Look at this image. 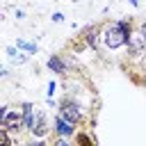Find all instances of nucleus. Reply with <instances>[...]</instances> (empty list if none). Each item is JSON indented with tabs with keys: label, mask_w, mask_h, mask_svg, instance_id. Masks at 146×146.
Masks as SVG:
<instances>
[{
	"label": "nucleus",
	"mask_w": 146,
	"mask_h": 146,
	"mask_svg": "<svg viewBox=\"0 0 146 146\" xmlns=\"http://www.w3.org/2000/svg\"><path fill=\"white\" fill-rule=\"evenodd\" d=\"M130 34H132V21H130V18H121V21L107 23V25L103 27L100 41H103V46H105V48L116 50V48L128 46Z\"/></svg>",
	"instance_id": "f257e3e1"
},
{
	"label": "nucleus",
	"mask_w": 146,
	"mask_h": 146,
	"mask_svg": "<svg viewBox=\"0 0 146 146\" xmlns=\"http://www.w3.org/2000/svg\"><path fill=\"white\" fill-rule=\"evenodd\" d=\"M0 128H7L9 132L21 130V128H23V114L16 112V110L2 107V112H0Z\"/></svg>",
	"instance_id": "f03ea898"
},
{
	"label": "nucleus",
	"mask_w": 146,
	"mask_h": 146,
	"mask_svg": "<svg viewBox=\"0 0 146 146\" xmlns=\"http://www.w3.org/2000/svg\"><path fill=\"white\" fill-rule=\"evenodd\" d=\"M59 114L66 119V121H71L73 125H78L80 121H82V114H80V107L71 100V98H64L62 103H59Z\"/></svg>",
	"instance_id": "7ed1b4c3"
},
{
	"label": "nucleus",
	"mask_w": 146,
	"mask_h": 146,
	"mask_svg": "<svg viewBox=\"0 0 146 146\" xmlns=\"http://www.w3.org/2000/svg\"><path fill=\"white\" fill-rule=\"evenodd\" d=\"M128 52L132 57H141L146 55V32H132L130 34V41H128Z\"/></svg>",
	"instance_id": "20e7f679"
},
{
	"label": "nucleus",
	"mask_w": 146,
	"mask_h": 146,
	"mask_svg": "<svg viewBox=\"0 0 146 146\" xmlns=\"http://www.w3.org/2000/svg\"><path fill=\"white\" fill-rule=\"evenodd\" d=\"M48 130H50V125H48V114L36 107V110H34V125H32L30 132H32L34 137H46Z\"/></svg>",
	"instance_id": "39448f33"
},
{
	"label": "nucleus",
	"mask_w": 146,
	"mask_h": 146,
	"mask_svg": "<svg viewBox=\"0 0 146 146\" xmlns=\"http://www.w3.org/2000/svg\"><path fill=\"white\" fill-rule=\"evenodd\" d=\"M55 135H59V137H73L75 135V128H73L71 121H66L62 114H57L55 116Z\"/></svg>",
	"instance_id": "423d86ee"
},
{
	"label": "nucleus",
	"mask_w": 146,
	"mask_h": 146,
	"mask_svg": "<svg viewBox=\"0 0 146 146\" xmlns=\"http://www.w3.org/2000/svg\"><path fill=\"white\" fill-rule=\"evenodd\" d=\"M100 34H103V25H100V23H96V25H91V27H87L82 36H84V41H87V46L96 50V48H98V39H100Z\"/></svg>",
	"instance_id": "0eeeda50"
},
{
	"label": "nucleus",
	"mask_w": 146,
	"mask_h": 146,
	"mask_svg": "<svg viewBox=\"0 0 146 146\" xmlns=\"http://www.w3.org/2000/svg\"><path fill=\"white\" fill-rule=\"evenodd\" d=\"M48 68L55 71V73H66V66H64V62L59 59V55H55V57L48 59Z\"/></svg>",
	"instance_id": "6e6552de"
},
{
	"label": "nucleus",
	"mask_w": 146,
	"mask_h": 146,
	"mask_svg": "<svg viewBox=\"0 0 146 146\" xmlns=\"http://www.w3.org/2000/svg\"><path fill=\"white\" fill-rule=\"evenodd\" d=\"M73 144H94V139L89 135H84V132H75L73 135Z\"/></svg>",
	"instance_id": "1a4fd4ad"
},
{
	"label": "nucleus",
	"mask_w": 146,
	"mask_h": 146,
	"mask_svg": "<svg viewBox=\"0 0 146 146\" xmlns=\"http://www.w3.org/2000/svg\"><path fill=\"white\" fill-rule=\"evenodd\" d=\"M0 141L2 144H7V146H11L14 141H11V137H9V130L7 128H0Z\"/></svg>",
	"instance_id": "9d476101"
},
{
	"label": "nucleus",
	"mask_w": 146,
	"mask_h": 146,
	"mask_svg": "<svg viewBox=\"0 0 146 146\" xmlns=\"http://www.w3.org/2000/svg\"><path fill=\"white\" fill-rule=\"evenodd\" d=\"M18 48H25L27 52H34V50H36L34 43H27V41H21V39H18Z\"/></svg>",
	"instance_id": "9b49d317"
}]
</instances>
